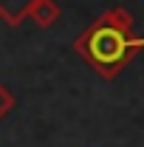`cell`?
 Segmentation results:
<instances>
[{"label": "cell", "mask_w": 144, "mask_h": 147, "mask_svg": "<svg viewBox=\"0 0 144 147\" xmlns=\"http://www.w3.org/2000/svg\"><path fill=\"white\" fill-rule=\"evenodd\" d=\"M28 17L34 20L37 28H51L57 20H59V6H57L54 0H40L34 9H31Z\"/></svg>", "instance_id": "3957f363"}, {"label": "cell", "mask_w": 144, "mask_h": 147, "mask_svg": "<svg viewBox=\"0 0 144 147\" xmlns=\"http://www.w3.org/2000/svg\"><path fill=\"white\" fill-rule=\"evenodd\" d=\"M40 0H0V20L11 28H17L23 20H28L31 9Z\"/></svg>", "instance_id": "7a4b0ae2"}, {"label": "cell", "mask_w": 144, "mask_h": 147, "mask_svg": "<svg viewBox=\"0 0 144 147\" xmlns=\"http://www.w3.org/2000/svg\"><path fill=\"white\" fill-rule=\"evenodd\" d=\"M11 110H14V93L0 82V119H6Z\"/></svg>", "instance_id": "277c9868"}, {"label": "cell", "mask_w": 144, "mask_h": 147, "mask_svg": "<svg viewBox=\"0 0 144 147\" xmlns=\"http://www.w3.org/2000/svg\"><path fill=\"white\" fill-rule=\"evenodd\" d=\"M141 48H144V37L133 34V14L122 6L99 14L73 42V51L102 79L119 76L122 68Z\"/></svg>", "instance_id": "6da1fadb"}]
</instances>
